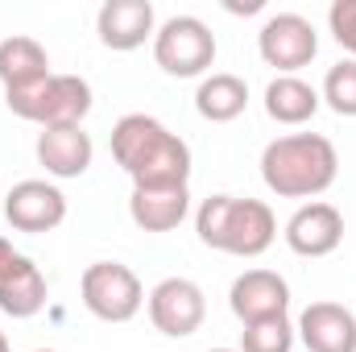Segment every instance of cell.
<instances>
[{"label":"cell","mask_w":356,"mask_h":352,"mask_svg":"<svg viewBox=\"0 0 356 352\" xmlns=\"http://www.w3.org/2000/svg\"><path fill=\"white\" fill-rule=\"evenodd\" d=\"M327 29L348 50V58H356V0H336L327 8Z\"/></svg>","instance_id":"22"},{"label":"cell","mask_w":356,"mask_h":352,"mask_svg":"<svg viewBox=\"0 0 356 352\" xmlns=\"http://www.w3.org/2000/svg\"><path fill=\"white\" fill-rule=\"evenodd\" d=\"M282 237H286L290 253H298V257H332L344 245V216L336 203L311 199L286 220Z\"/></svg>","instance_id":"10"},{"label":"cell","mask_w":356,"mask_h":352,"mask_svg":"<svg viewBox=\"0 0 356 352\" xmlns=\"http://www.w3.org/2000/svg\"><path fill=\"white\" fill-rule=\"evenodd\" d=\"M0 352H13V349H8V336H4V332H0Z\"/></svg>","instance_id":"24"},{"label":"cell","mask_w":356,"mask_h":352,"mask_svg":"<svg viewBox=\"0 0 356 352\" xmlns=\"http://www.w3.org/2000/svg\"><path fill=\"white\" fill-rule=\"evenodd\" d=\"M46 75H54V71H50V54L42 42H33L25 33H13L0 42V83H4V91L33 88Z\"/></svg>","instance_id":"17"},{"label":"cell","mask_w":356,"mask_h":352,"mask_svg":"<svg viewBox=\"0 0 356 352\" xmlns=\"http://www.w3.org/2000/svg\"><path fill=\"white\" fill-rule=\"evenodd\" d=\"M112 158L133 186H186L191 182V145L170 133L158 116L129 112L112 125Z\"/></svg>","instance_id":"1"},{"label":"cell","mask_w":356,"mask_h":352,"mask_svg":"<svg viewBox=\"0 0 356 352\" xmlns=\"http://www.w3.org/2000/svg\"><path fill=\"white\" fill-rule=\"evenodd\" d=\"M249 108V83L232 71H211L195 88V112L211 125H228Z\"/></svg>","instance_id":"18"},{"label":"cell","mask_w":356,"mask_h":352,"mask_svg":"<svg viewBox=\"0 0 356 352\" xmlns=\"http://www.w3.org/2000/svg\"><path fill=\"white\" fill-rule=\"evenodd\" d=\"M191 216V186H133L129 220L141 232H175Z\"/></svg>","instance_id":"15"},{"label":"cell","mask_w":356,"mask_h":352,"mask_svg":"<svg viewBox=\"0 0 356 352\" xmlns=\"http://www.w3.org/2000/svg\"><path fill=\"white\" fill-rule=\"evenodd\" d=\"M145 311H149V323L170 336V340H186L203 328L207 319V294L199 282L191 278H162L149 294H145Z\"/></svg>","instance_id":"8"},{"label":"cell","mask_w":356,"mask_h":352,"mask_svg":"<svg viewBox=\"0 0 356 352\" xmlns=\"http://www.w3.org/2000/svg\"><path fill=\"white\" fill-rule=\"evenodd\" d=\"M257 54L277 75H298L319 54V33L302 13H273L257 33Z\"/></svg>","instance_id":"7"},{"label":"cell","mask_w":356,"mask_h":352,"mask_svg":"<svg viewBox=\"0 0 356 352\" xmlns=\"http://www.w3.org/2000/svg\"><path fill=\"white\" fill-rule=\"evenodd\" d=\"M319 91L298 75H277L266 88V116L277 125H307L319 112Z\"/></svg>","instance_id":"19"},{"label":"cell","mask_w":356,"mask_h":352,"mask_svg":"<svg viewBox=\"0 0 356 352\" xmlns=\"http://www.w3.org/2000/svg\"><path fill=\"white\" fill-rule=\"evenodd\" d=\"M4 104L13 116L38 125V129H58V125H83L91 112V83L79 75H46L42 83L21 91H4Z\"/></svg>","instance_id":"4"},{"label":"cell","mask_w":356,"mask_h":352,"mask_svg":"<svg viewBox=\"0 0 356 352\" xmlns=\"http://www.w3.org/2000/svg\"><path fill=\"white\" fill-rule=\"evenodd\" d=\"M319 99L336 116H356V58H340L336 67H327Z\"/></svg>","instance_id":"21"},{"label":"cell","mask_w":356,"mask_h":352,"mask_svg":"<svg viewBox=\"0 0 356 352\" xmlns=\"http://www.w3.org/2000/svg\"><path fill=\"white\" fill-rule=\"evenodd\" d=\"M33 154L50 178H83L91 170L95 145H91V133H83V125H58L38 133Z\"/></svg>","instance_id":"14"},{"label":"cell","mask_w":356,"mask_h":352,"mask_svg":"<svg viewBox=\"0 0 356 352\" xmlns=\"http://www.w3.org/2000/svg\"><path fill=\"white\" fill-rule=\"evenodd\" d=\"M228 307L241 323L286 315L290 311V282L277 269H245L228 290Z\"/></svg>","instance_id":"11"},{"label":"cell","mask_w":356,"mask_h":352,"mask_svg":"<svg viewBox=\"0 0 356 352\" xmlns=\"http://www.w3.org/2000/svg\"><path fill=\"white\" fill-rule=\"evenodd\" d=\"M38 352H54V349H38Z\"/></svg>","instance_id":"26"},{"label":"cell","mask_w":356,"mask_h":352,"mask_svg":"<svg viewBox=\"0 0 356 352\" xmlns=\"http://www.w3.org/2000/svg\"><path fill=\"white\" fill-rule=\"evenodd\" d=\"M4 220L17 232H29V237L54 232L67 220V195L46 178H21L4 195Z\"/></svg>","instance_id":"9"},{"label":"cell","mask_w":356,"mask_h":352,"mask_svg":"<svg viewBox=\"0 0 356 352\" xmlns=\"http://www.w3.org/2000/svg\"><path fill=\"white\" fill-rule=\"evenodd\" d=\"M13 257H17V249H13V241H4V237H0V269H4V265L13 262Z\"/></svg>","instance_id":"23"},{"label":"cell","mask_w":356,"mask_h":352,"mask_svg":"<svg viewBox=\"0 0 356 352\" xmlns=\"http://www.w3.org/2000/svg\"><path fill=\"white\" fill-rule=\"evenodd\" d=\"M298 340L290 315H273L257 323H241V349L236 352H290Z\"/></svg>","instance_id":"20"},{"label":"cell","mask_w":356,"mask_h":352,"mask_svg":"<svg viewBox=\"0 0 356 352\" xmlns=\"http://www.w3.org/2000/svg\"><path fill=\"white\" fill-rule=\"evenodd\" d=\"M207 352H236V349H207Z\"/></svg>","instance_id":"25"},{"label":"cell","mask_w":356,"mask_h":352,"mask_svg":"<svg viewBox=\"0 0 356 352\" xmlns=\"http://www.w3.org/2000/svg\"><path fill=\"white\" fill-rule=\"evenodd\" d=\"M340 178V154L323 133H286L261 150V182L277 199H319Z\"/></svg>","instance_id":"2"},{"label":"cell","mask_w":356,"mask_h":352,"mask_svg":"<svg viewBox=\"0 0 356 352\" xmlns=\"http://www.w3.org/2000/svg\"><path fill=\"white\" fill-rule=\"evenodd\" d=\"M50 298L46 273L29 262L25 253H17L13 262L0 269V311L13 319H33Z\"/></svg>","instance_id":"16"},{"label":"cell","mask_w":356,"mask_h":352,"mask_svg":"<svg viewBox=\"0 0 356 352\" xmlns=\"http://www.w3.org/2000/svg\"><path fill=\"white\" fill-rule=\"evenodd\" d=\"M294 332L307 352H356V315L344 303H307Z\"/></svg>","instance_id":"13"},{"label":"cell","mask_w":356,"mask_h":352,"mask_svg":"<svg viewBox=\"0 0 356 352\" xmlns=\"http://www.w3.org/2000/svg\"><path fill=\"white\" fill-rule=\"evenodd\" d=\"M216 33L207 21L178 13L170 21L158 25L154 33V63L170 75V79H203L216 67Z\"/></svg>","instance_id":"5"},{"label":"cell","mask_w":356,"mask_h":352,"mask_svg":"<svg viewBox=\"0 0 356 352\" xmlns=\"http://www.w3.org/2000/svg\"><path fill=\"white\" fill-rule=\"evenodd\" d=\"M95 33H99V42L108 50L129 54V50L154 42V33H158L154 4L149 0H108L95 13Z\"/></svg>","instance_id":"12"},{"label":"cell","mask_w":356,"mask_h":352,"mask_svg":"<svg viewBox=\"0 0 356 352\" xmlns=\"http://www.w3.org/2000/svg\"><path fill=\"white\" fill-rule=\"evenodd\" d=\"M195 232L207 249L228 257H261L277 241V220L261 199H236V195H211L195 211Z\"/></svg>","instance_id":"3"},{"label":"cell","mask_w":356,"mask_h":352,"mask_svg":"<svg viewBox=\"0 0 356 352\" xmlns=\"http://www.w3.org/2000/svg\"><path fill=\"white\" fill-rule=\"evenodd\" d=\"M79 298L99 323H129L145 307V286L124 262H91L79 278Z\"/></svg>","instance_id":"6"}]
</instances>
